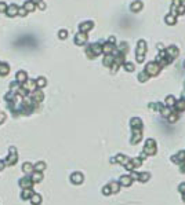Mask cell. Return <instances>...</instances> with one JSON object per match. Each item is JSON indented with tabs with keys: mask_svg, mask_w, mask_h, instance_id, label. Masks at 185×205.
Returning a JSON list of instances; mask_svg holds the SVG:
<instances>
[{
	"mask_svg": "<svg viewBox=\"0 0 185 205\" xmlns=\"http://www.w3.org/2000/svg\"><path fill=\"white\" fill-rule=\"evenodd\" d=\"M160 70H162V66H160L156 61H155V62H149L147 66H145V72L148 73L149 77H151V76H158L160 73Z\"/></svg>",
	"mask_w": 185,
	"mask_h": 205,
	"instance_id": "6da1fadb",
	"label": "cell"
},
{
	"mask_svg": "<svg viewBox=\"0 0 185 205\" xmlns=\"http://www.w3.org/2000/svg\"><path fill=\"white\" fill-rule=\"evenodd\" d=\"M144 153L147 155H155L156 154V142L153 139H148L145 142V146H144Z\"/></svg>",
	"mask_w": 185,
	"mask_h": 205,
	"instance_id": "7a4b0ae2",
	"label": "cell"
},
{
	"mask_svg": "<svg viewBox=\"0 0 185 205\" xmlns=\"http://www.w3.org/2000/svg\"><path fill=\"white\" fill-rule=\"evenodd\" d=\"M147 43L144 40L138 41V45H137V61L138 62H142L144 58H145V52H147Z\"/></svg>",
	"mask_w": 185,
	"mask_h": 205,
	"instance_id": "3957f363",
	"label": "cell"
},
{
	"mask_svg": "<svg viewBox=\"0 0 185 205\" xmlns=\"http://www.w3.org/2000/svg\"><path fill=\"white\" fill-rule=\"evenodd\" d=\"M18 160V154H17V150L15 147H11L10 151H8V155H7V158L4 160V164L6 165H14L15 162Z\"/></svg>",
	"mask_w": 185,
	"mask_h": 205,
	"instance_id": "277c9868",
	"label": "cell"
},
{
	"mask_svg": "<svg viewBox=\"0 0 185 205\" xmlns=\"http://www.w3.org/2000/svg\"><path fill=\"white\" fill-rule=\"evenodd\" d=\"M101 51H102L101 45H100V44H97V43H94V44H91L89 48H87V55H89V58H94V56L100 55V54H101Z\"/></svg>",
	"mask_w": 185,
	"mask_h": 205,
	"instance_id": "5b68a950",
	"label": "cell"
},
{
	"mask_svg": "<svg viewBox=\"0 0 185 205\" xmlns=\"http://www.w3.org/2000/svg\"><path fill=\"white\" fill-rule=\"evenodd\" d=\"M19 186L22 187V189H32L33 182L31 180L29 175H26V176H24V178H21V179H19Z\"/></svg>",
	"mask_w": 185,
	"mask_h": 205,
	"instance_id": "8992f818",
	"label": "cell"
},
{
	"mask_svg": "<svg viewBox=\"0 0 185 205\" xmlns=\"http://www.w3.org/2000/svg\"><path fill=\"white\" fill-rule=\"evenodd\" d=\"M83 179H84V176H83V174H80V172H73V174L70 175V182L75 183V185H82V183H83Z\"/></svg>",
	"mask_w": 185,
	"mask_h": 205,
	"instance_id": "52a82bcc",
	"label": "cell"
},
{
	"mask_svg": "<svg viewBox=\"0 0 185 205\" xmlns=\"http://www.w3.org/2000/svg\"><path fill=\"white\" fill-rule=\"evenodd\" d=\"M166 51V54H167V56L170 58V59H174V58H177L178 56V54H180V51H178V48L175 47V45H170L167 50H165Z\"/></svg>",
	"mask_w": 185,
	"mask_h": 205,
	"instance_id": "ba28073f",
	"label": "cell"
},
{
	"mask_svg": "<svg viewBox=\"0 0 185 205\" xmlns=\"http://www.w3.org/2000/svg\"><path fill=\"white\" fill-rule=\"evenodd\" d=\"M133 131V136H131V145H137L140 143L142 139V130H131Z\"/></svg>",
	"mask_w": 185,
	"mask_h": 205,
	"instance_id": "9c48e42d",
	"label": "cell"
},
{
	"mask_svg": "<svg viewBox=\"0 0 185 205\" xmlns=\"http://www.w3.org/2000/svg\"><path fill=\"white\" fill-rule=\"evenodd\" d=\"M38 88V86H36V81L33 80H26L24 84H22V90H25V91H35Z\"/></svg>",
	"mask_w": 185,
	"mask_h": 205,
	"instance_id": "30bf717a",
	"label": "cell"
},
{
	"mask_svg": "<svg viewBox=\"0 0 185 205\" xmlns=\"http://www.w3.org/2000/svg\"><path fill=\"white\" fill-rule=\"evenodd\" d=\"M184 160H185V150L184 151H180L178 154H175L171 157V161L175 162V164H180V165L184 162Z\"/></svg>",
	"mask_w": 185,
	"mask_h": 205,
	"instance_id": "8fae6325",
	"label": "cell"
},
{
	"mask_svg": "<svg viewBox=\"0 0 185 205\" xmlns=\"http://www.w3.org/2000/svg\"><path fill=\"white\" fill-rule=\"evenodd\" d=\"M174 109H175V112L177 113L184 112L185 110V98H181V99L175 100V103H174Z\"/></svg>",
	"mask_w": 185,
	"mask_h": 205,
	"instance_id": "7c38bea8",
	"label": "cell"
},
{
	"mask_svg": "<svg viewBox=\"0 0 185 205\" xmlns=\"http://www.w3.org/2000/svg\"><path fill=\"white\" fill-rule=\"evenodd\" d=\"M43 98H44V96H43V92H42V91H33V94L31 95V99H32L36 105L40 103V102L43 100Z\"/></svg>",
	"mask_w": 185,
	"mask_h": 205,
	"instance_id": "4fadbf2b",
	"label": "cell"
},
{
	"mask_svg": "<svg viewBox=\"0 0 185 205\" xmlns=\"http://www.w3.org/2000/svg\"><path fill=\"white\" fill-rule=\"evenodd\" d=\"M130 125H131V130H142V121H141L138 117L131 118Z\"/></svg>",
	"mask_w": 185,
	"mask_h": 205,
	"instance_id": "5bb4252c",
	"label": "cell"
},
{
	"mask_svg": "<svg viewBox=\"0 0 185 205\" xmlns=\"http://www.w3.org/2000/svg\"><path fill=\"white\" fill-rule=\"evenodd\" d=\"M29 178H31V180L33 182V185H36V183H39V182H42V179H43V174H42V172H33V174L29 175Z\"/></svg>",
	"mask_w": 185,
	"mask_h": 205,
	"instance_id": "9a60e30c",
	"label": "cell"
},
{
	"mask_svg": "<svg viewBox=\"0 0 185 205\" xmlns=\"http://www.w3.org/2000/svg\"><path fill=\"white\" fill-rule=\"evenodd\" d=\"M131 182H133V179L130 178V175H123V176H120V179H119V183H120L122 186H130Z\"/></svg>",
	"mask_w": 185,
	"mask_h": 205,
	"instance_id": "2e32d148",
	"label": "cell"
},
{
	"mask_svg": "<svg viewBox=\"0 0 185 205\" xmlns=\"http://www.w3.org/2000/svg\"><path fill=\"white\" fill-rule=\"evenodd\" d=\"M86 40H87V35L83 33V32H80L79 35H76V37H75V41H76V44H79V45L84 44L86 43Z\"/></svg>",
	"mask_w": 185,
	"mask_h": 205,
	"instance_id": "e0dca14e",
	"label": "cell"
},
{
	"mask_svg": "<svg viewBox=\"0 0 185 205\" xmlns=\"http://www.w3.org/2000/svg\"><path fill=\"white\" fill-rule=\"evenodd\" d=\"M35 191H33L32 189H22V193H21V198L22 200H29L32 197Z\"/></svg>",
	"mask_w": 185,
	"mask_h": 205,
	"instance_id": "ac0fdd59",
	"label": "cell"
},
{
	"mask_svg": "<svg viewBox=\"0 0 185 205\" xmlns=\"http://www.w3.org/2000/svg\"><path fill=\"white\" fill-rule=\"evenodd\" d=\"M22 171L25 172L26 175H31L35 172V168H33V164H31V162H25L24 165H22Z\"/></svg>",
	"mask_w": 185,
	"mask_h": 205,
	"instance_id": "d6986e66",
	"label": "cell"
},
{
	"mask_svg": "<svg viewBox=\"0 0 185 205\" xmlns=\"http://www.w3.org/2000/svg\"><path fill=\"white\" fill-rule=\"evenodd\" d=\"M29 201H31L33 205H39L40 202H42V195H40V194H38V193H35L32 197L29 198Z\"/></svg>",
	"mask_w": 185,
	"mask_h": 205,
	"instance_id": "ffe728a7",
	"label": "cell"
},
{
	"mask_svg": "<svg viewBox=\"0 0 185 205\" xmlns=\"http://www.w3.org/2000/svg\"><path fill=\"white\" fill-rule=\"evenodd\" d=\"M109 189H111V193L112 194H115V193L119 191V189H120V185L117 183V182H111V183H108Z\"/></svg>",
	"mask_w": 185,
	"mask_h": 205,
	"instance_id": "44dd1931",
	"label": "cell"
},
{
	"mask_svg": "<svg viewBox=\"0 0 185 205\" xmlns=\"http://www.w3.org/2000/svg\"><path fill=\"white\" fill-rule=\"evenodd\" d=\"M33 168H35V172H43V171L46 169V162L39 161L33 165Z\"/></svg>",
	"mask_w": 185,
	"mask_h": 205,
	"instance_id": "7402d4cb",
	"label": "cell"
},
{
	"mask_svg": "<svg viewBox=\"0 0 185 205\" xmlns=\"http://www.w3.org/2000/svg\"><path fill=\"white\" fill-rule=\"evenodd\" d=\"M115 158L117 160L116 162H119V164H122V165H126V164L130 161V160H128V157H126V155H123V154H117Z\"/></svg>",
	"mask_w": 185,
	"mask_h": 205,
	"instance_id": "603a6c76",
	"label": "cell"
},
{
	"mask_svg": "<svg viewBox=\"0 0 185 205\" xmlns=\"http://www.w3.org/2000/svg\"><path fill=\"white\" fill-rule=\"evenodd\" d=\"M113 61H115V56L112 55V54H109V55H106L104 58V65H105V66H112Z\"/></svg>",
	"mask_w": 185,
	"mask_h": 205,
	"instance_id": "cb8c5ba5",
	"label": "cell"
},
{
	"mask_svg": "<svg viewBox=\"0 0 185 205\" xmlns=\"http://www.w3.org/2000/svg\"><path fill=\"white\" fill-rule=\"evenodd\" d=\"M17 80L19 81V84H24V83L28 80L25 72H18V73H17Z\"/></svg>",
	"mask_w": 185,
	"mask_h": 205,
	"instance_id": "d4e9b609",
	"label": "cell"
},
{
	"mask_svg": "<svg viewBox=\"0 0 185 205\" xmlns=\"http://www.w3.org/2000/svg\"><path fill=\"white\" fill-rule=\"evenodd\" d=\"M130 8H131V11H134V13H137V11H140L141 8H142V3L137 0V1H134V3L131 4V7H130Z\"/></svg>",
	"mask_w": 185,
	"mask_h": 205,
	"instance_id": "484cf974",
	"label": "cell"
},
{
	"mask_svg": "<svg viewBox=\"0 0 185 205\" xmlns=\"http://www.w3.org/2000/svg\"><path fill=\"white\" fill-rule=\"evenodd\" d=\"M112 50H113V44H111V43H105L104 44V48H102V51L105 52V54H112Z\"/></svg>",
	"mask_w": 185,
	"mask_h": 205,
	"instance_id": "4316f807",
	"label": "cell"
},
{
	"mask_svg": "<svg viewBox=\"0 0 185 205\" xmlns=\"http://www.w3.org/2000/svg\"><path fill=\"white\" fill-rule=\"evenodd\" d=\"M160 113H162V116L163 117H169L170 116V113H171V107H167V106H163L162 109H160Z\"/></svg>",
	"mask_w": 185,
	"mask_h": 205,
	"instance_id": "83f0119b",
	"label": "cell"
},
{
	"mask_svg": "<svg viewBox=\"0 0 185 205\" xmlns=\"http://www.w3.org/2000/svg\"><path fill=\"white\" fill-rule=\"evenodd\" d=\"M8 70H10L8 65H6V63H0V75L6 76L7 73H8Z\"/></svg>",
	"mask_w": 185,
	"mask_h": 205,
	"instance_id": "f1b7e54d",
	"label": "cell"
},
{
	"mask_svg": "<svg viewBox=\"0 0 185 205\" xmlns=\"http://www.w3.org/2000/svg\"><path fill=\"white\" fill-rule=\"evenodd\" d=\"M165 103H166L167 107H173V106H174V103H175V99H174V96L169 95V96L166 98V102H165Z\"/></svg>",
	"mask_w": 185,
	"mask_h": 205,
	"instance_id": "f546056e",
	"label": "cell"
},
{
	"mask_svg": "<svg viewBox=\"0 0 185 205\" xmlns=\"http://www.w3.org/2000/svg\"><path fill=\"white\" fill-rule=\"evenodd\" d=\"M151 178V174L149 172H144V174H138V180L140 182H147L148 179Z\"/></svg>",
	"mask_w": 185,
	"mask_h": 205,
	"instance_id": "4dcf8cb0",
	"label": "cell"
},
{
	"mask_svg": "<svg viewBox=\"0 0 185 205\" xmlns=\"http://www.w3.org/2000/svg\"><path fill=\"white\" fill-rule=\"evenodd\" d=\"M177 120H178V113L175 112V113H170V116H169V117H167V121H169V123H175V121H177Z\"/></svg>",
	"mask_w": 185,
	"mask_h": 205,
	"instance_id": "1f68e13d",
	"label": "cell"
},
{
	"mask_svg": "<svg viewBox=\"0 0 185 205\" xmlns=\"http://www.w3.org/2000/svg\"><path fill=\"white\" fill-rule=\"evenodd\" d=\"M148 79H149V76H148L147 72H141L140 75H138V80H140L141 83H145Z\"/></svg>",
	"mask_w": 185,
	"mask_h": 205,
	"instance_id": "d6a6232c",
	"label": "cell"
},
{
	"mask_svg": "<svg viewBox=\"0 0 185 205\" xmlns=\"http://www.w3.org/2000/svg\"><path fill=\"white\" fill-rule=\"evenodd\" d=\"M130 162H131V165H133V168H138L142 164V160L141 158H134V160H130Z\"/></svg>",
	"mask_w": 185,
	"mask_h": 205,
	"instance_id": "836d02e7",
	"label": "cell"
},
{
	"mask_svg": "<svg viewBox=\"0 0 185 205\" xmlns=\"http://www.w3.org/2000/svg\"><path fill=\"white\" fill-rule=\"evenodd\" d=\"M91 26H93V24H91V22H87V24H82V25H80V29H82V32H86V31H90L89 28H91Z\"/></svg>",
	"mask_w": 185,
	"mask_h": 205,
	"instance_id": "e575fe53",
	"label": "cell"
},
{
	"mask_svg": "<svg viewBox=\"0 0 185 205\" xmlns=\"http://www.w3.org/2000/svg\"><path fill=\"white\" fill-rule=\"evenodd\" d=\"M166 22L169 24V25H173V24H175V17H173L171 14H170V15H167V17H166Z\"/></svg>",
	"mask_w": 185,
	"mask_h": 205,
	"instance_id": "d590c367",
	"label": "cell"
},
{
	"mask_svg": "<svg viewBox=\"0 0 185 205\" xmlns=\"http://www.w3.org/2000/svg\"><path fill=\"white\" fill-rule=\"evenodd\" d=\"M124 69H126L127 72H133V70H134V65L130 62H124Z\"/></svg>",
	"mask_w": 185,
	"mask_h": 205,
	"instance_id": "8d00e7d4",
	"label": "cell"
},
{
	"mask_svg": "<svg viewBox=\"0 0 185 205\" xmlns=\"http://www.w3.org/2000/svg\"><path fill=\"white\" fill-rule=\"evenodd\" d=\"M36 86H38V87H44V86H46V79H43V77L38 79V81H36Z\"/></svg>",
	"mask_w": 185,
	"mask_h": 205,
	"instance_id": "74e56055",
	"label": "cell"
},
{
	"mask_svg": "<svg viewBox=\"0 0 185 205\" xmlns=\"http://www.w3.org/2000/svg\"><path fill=\"white\" fill-rule=\"evenodd\" d=\"M102 194H104V195H109V194H112V193H111V189H109L108 185L102 187Z\"/></svg>",
	"mask_w": 185,
	"mask_h": 205,
	"instance_id": "f35d334b",
	"label": "cell"
},
{
	"mask_svg": "<svg viewBox=\"0 0 185 205\" xmlns=\"http://www.w3.org/2000/svg\"><path fill=\"white\" fill-rule=\"evenodd\" d=\"M178 190L182 193V194H185V183H181V185H180V186H178Z\"/></svg>",
	"mask_w": 185,
	"mask_h": 205,
	"instance_id": "ab89813d",
	"label": "cell"
},
{
	"mask_svg": "<svg viewBox=\"0 0 185 205\" xmlns=\"http://www.w3.org/2000/svg\"><path fill=\"white\" fill-rule=\"evenodd\" d=\"M4 168H6V164H4V161H1V160H0V171H3Z\"/></svg>",
	"mask_w": 185,
	"mask_h": 205,
	"instance_id": "60d3db41",
	"label": "cell"
},
{
	"mask_svg": "<svg viewBox=\"0 0 185 205\" xmlns=\"http://www.w3.org/2000/svg\"><path fill=\"white\" fill-rule=\"evenodd\" d=\"M59 37H61V39H65V37H66V32H59Z\"/></svg>",
	"mask_w": 185,
	"mask_h": 205,
	"instance_id": "b9f144b4",
	"label": "cell"
},
{
	"mask_svg": "<svg viewBox=\"0 0 185 205\" xmlns=\"http://www.w3.org/2000/svg\"><path fill=\"white\" fill-rule=\"evenodd\" d=\"M182 198H184V201H185V194H184V197H182Z\"/></svg>",
	"mask_w": 185,
	"mask_h": 205,
	"instance_id": "7bdbcfd3",
	"label": "cell"
},
{
	"mask_svg": "<svg viewBox=\"0 0 185 205\" xmlns=\"http://www.w3.org/2000/svg\"><path fill=\"white\" fill-rule=\"evenodd\" d=\"M180 1H185V0H180Z\"/></svg>",
	"mask_w": 185,
	"mask_h": 205,
	"instance_id": "ee69618b",
	"label": "cell"
},
{
	"mask_svg": "<svg viewBox=\"0 0 185 205\" xmlns=\"http://www.w3.org/2000/svg\"><path fill=\"white\" fill-rule=\"evenodd\" d=\"M184 68H185V62H184Z\"/></svg>",
	"mask_w": 185,
	"mask_h": 205,
	"instance_id": "f6af8a7d",
	"label": "cell"
}]
</instances>
